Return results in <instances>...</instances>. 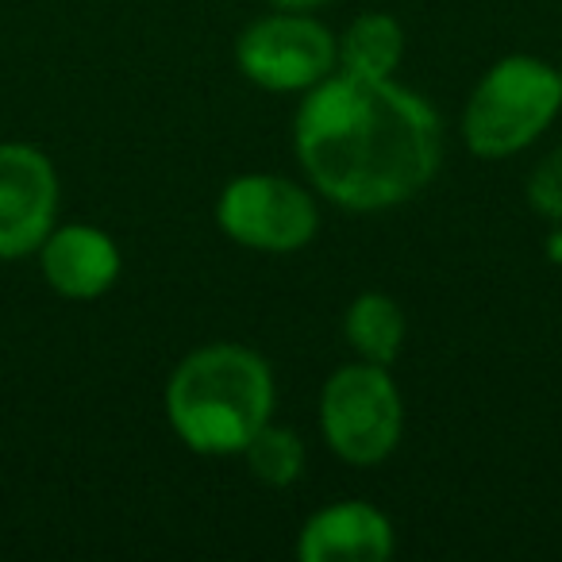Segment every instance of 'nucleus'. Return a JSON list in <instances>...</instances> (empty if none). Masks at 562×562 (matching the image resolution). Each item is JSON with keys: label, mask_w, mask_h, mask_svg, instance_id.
Segmentation results:
<instances>
[{"label": "nucleus", "mask_w": 562, "mask_h": 562, "mask_svg": "<svg viewBox=\"0 0 562 562\" xmlns=\"http://www.w3.org/2000/svg\"><path fill=\"white\" fill-rule=\"evenodd\" d=\"M293 150L321 196L347 212H382L424 193L443 162V127L420 93L393 78L331 70L305 93Z\"/></svg>", "instance_id": "1"}, {"label": "nucleus", "mask_w": 562, "mask_h": 562, "mask_svg": "<svg viewBox=\"0 0 562 562\" xmlns=\"http://www.w3.org/2000/svg\"><path fill=\"white\" fill-rule=\"evenodd\" d=\"M273 413V374L243 344L189 351L166 382V416L196 454H243Z\"/></svg>", "instance_id": "2"}, {"label": "nucleus", "mask_w": 562, "mask_h": 562, "mask_svg": "<svg viewBox=\"0 0 562 562\" xmlns=\"http://www.w3.org/2000/svg\"><path fill=\"white\" fill-rule=\"evenodd\" d=\"M270 4L278 12H316V9H324L328 0H270Z\"/></svg>", "instance_id": "14"}, {"label": "nucleus", "mask_w": 562, "mask_h": 562, "mask_svg": "<svg viewBox=\"0 0 562 562\" xmlns=\"http://www.w3.org/2000/svg\"><path fill=\"white\" fill-rule=\"evenodd\" d=\"M321 431L331 454L351 467H378L390 459L405 431V401L390 367L362 359L339 367L321 393Z\"/></svg>", "instance_id": "4"}, {"label": "nucleus", "mask_w": 562, "mask_h": 562, "mask_svg": "<svg viewBox=\"0 0 562 562\" xmlns=\"http://www.w3.org/2000/svg\"><path fill=\"white\" fill-rule=\"evenodd\" d=\"M243 459H247L250 477H258L262 485H273V490H285L305 470V443H301V436L293 428L266 420L250 436V443L243 447Z\"/></svg>", "instance_id": "12"}, {"label": "nucleus", "mask_w": 562, "mask_h": 562, "mask_svg": "<svg viewBox=\"0 0 562 562\" xmlns=\"http://www.w3.org/2000/svg\"><path fill=\"white\" fill-rule=\"evenodd\" d=\"M559 89H562V66H559Z\"/></svg>", "instance_id": "15"}, {"label": "nucleus", "mask_w": 562, "mask_h": 562, "mask_svg": "<svg viewBox=\"0 0 562 562\" xmlns=\"http://www.w3.org/2000/svg\"><path fill=\"white\" fill-rule=\"evenodd\" d=\"M344 331L362 362L393 367L405 344V313L385 293H359L344 316Z\"/></svg>", "instance_id": "10"}, {"label": "nucleus", "mask_w": 562, "mask_h": 562, "mask_svg": "<svg viewBox=\"0 0 562 562\" xmlns=\"http://www.w3.org/2000/svg\"><path fill=\"white\" fill-rule=\"evenodd\" d=\"M528 204L551 224H562V147L551 150L536 170L528 173V186H524Z\"/></svg>", "instance_id": "13"}, {"label": "nucleus", "mask_w": 562, "mask_h": 562, "mask_svg": "<svg viewBox=\"0 0 562 562\" xmlns=\"http://www.w3.org/2000/svg\"><path fill=\"white\" fill-rule=\"evenodd\" d=\"M235 63L247 81L270 93H308L339 70V40L313 12H273L239 35Z\"/></svg>", "instance_id": "5"}, {"label": "nucleus", "mask_w": 562, "mask_h": 562, "mask_svg": "<svg viewBox=\"0 0 562 562\" xmlns=\"http://www.w3.org/2000/svg\"><path fill=\"white\" fill-rule=\"evenodd\" d=\"M55 224V162L32 143H0V262L35 255Z\"/></svg>", "instance_id": "7"}, {"label": "nucleus", "mask_w": 562, "mask_h": 562, "mask_svg": "<svg viewBox=\"0 0 562 562\" xmlns=\"http://www.w3.org/2000/svg\"><path fill=\"white\" fill-rule=\"evenodd\" d=\"M35 255L47 285L66 301L104 297L124 270L116 239L93 224H55Z\"/></svg>", "instance_id": "8"}, {"label": "nucleus", "mask_w": 562, "mask_h": 562, "mask_svg": "<svg viewBox=\"0 0 562 562\" xmlns=\"http://www.w3.org/2000/svg\"><path fill=\"white\" fill-rule=\"evenodd\" d=\"M216 224L232 243L266 255H293L308 247L321 212L305 186L278 173H243L227 181L216 201Z\"/></svg>", "instance_id": "6"}, {"label": "nucleus", "mask_w": 562, "mask_h": 562, "mask_svg": "<svg viewBox=\"0 0 562 562\" xmlns=\"http://www.w3.org/2000/svg\"><path fill=\"white\" fill-rule=\"evenodd\" d=\"M397 547L393 524L370 501H336L305 520L297 536L301 562H385Z\"/></svg>", "instance_id": "9"}, {"label": "nucleus", "mask_w": 562, "mask_h": 562, "mask_svg": "<svg viewBox=\"0 0 562 562\" xmlns=\"http://www.w3.org/2000/svg\"><path fill=\"white\" fill-rule=\"evenodd\" d=\"M562 112L559 70L543 58L508 55L474 86L462 112V139L477 158H508L531 147Z\"/></svg>", "instance_id": "3"}, {"label": "nucleus", "mask_w": 562, "mask_h": 562, "mask_svg": "<svg viewBox=\"0 0 562 562\" xmlns=\"http://www.w3.org/2000/svg\"><path fill=\"white\" fill-rule=\"evenodd\" d=\"M405 58V27L385 12L359 16L339 40V66L367 78H393Z\"/></svg>", "instance_id": "11"}]
</instances>
